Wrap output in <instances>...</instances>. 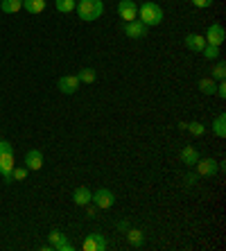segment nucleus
Returning <instances> with one entry per match:
<instances>
[{"label": "nucleus", "mask_w": 226, "mask_h": 251, "mask_svg": "<svg viewBox=\"0 0 226 251\" xmlns=\"http://www.w3.org/2000/svg\"><path fill=\"white\" fill-rule=\"evenodd\" d=\"M127 240L131 242L133 247H140L143 242H145V235H143V231H140V228H131V226H129L127 228Z\"/></svg>", "instance_id": "17"}, {"label": "nucleus", "mask_w": 226, "mask_h": 251, "mask_svg": "<svg viewBox=\"0 0 226 251\" xmlns=\"http://www.w3.org/2000/svg\"><path fill=\"white\" fill-rule=\"evenodd\" d=\"M77 79H79V84H93L95 79H98V73H95L93 68H81Z\"/></svg>", "instance_id": "19"}, {"label": "nucleus", "mask_w": 226, "mask_h": 251, "mask_svg": "<svg viewBox=\"0 0 226 251\" xmlns=\"http://www.w3.org/2000/svg\"><path fill=\"white\" fill-rule=\"evenodd\" d=\"M59 91L64 95H75L79 91V79L77 75H64L59 79Z\"/></svg>", "instance_id": "10"}, {"label": "nucleus", "mask_w": 226, "mask_h": 251, "mask_svg": "<svg viewBox=\"0 0 226 251\" xmlns=\"http://www.w3.org/2000/svg\"><path fill=\"white\" fill-rule=\"evenodd\" d=\"M91 199H93V193H91L86 186H79L75 193H73V201H75L77 206H88Z\"/></svg>", "instance_id": "12"}, {"label": "nucleus", "mask_w": 226, "mask_h": 251, "mask_svg": "<svg viewBox=\"0 0 226 251\" xmlns=\"http://www.w3.org/2000/svg\"><path fill=\"white\" fill-rule=\"evenodd\" d=\"M195 168H197L199 176H215L217 175V170H220V165H217V161H213V158H201L199 156V161L195 163Z\"/></svg>", "instance_id": "7"}, {"label": "nucleus", "mask_w": 226, "mask_h": 251, "mask_svg": "<svg viewBox=\"0 0 226 251\" xmlns=\"http://www.w3.org/2000/svg\"><path fill=\"white\" fill-rule=\"evenodd\" d=\"M118 16L125 21V23H131L138 18V5L133 0H120L118 2Z\"/></svg>", "instance_id": "5"}, {"label": "nucleus", "mask_w": 226, "mask_h": 251, "mask_svg": "<svg viewBox=\"0 0 226 251\" xmlns=\"http://www.w3.org/2000/svg\"><path fill=\"white\" fill-rule=\"evenodd\" d=\"M138 14H140L138 21H143L147 27H151V25H158L163 21V9L156 5V2H151V0H147V2H143V5H140Z\"/></svg>", "instance_id": "2"}, {"label": "nucleus", "mask_w": 226, "mask_h": 251, "mask_svg": "<svg viewBox=\"0 0 226 251\" xmlns=\"http://www.w3.org/2000/svg\"><path fill=\"white\" fill-rule=\"evenodd\" d=\"M75 9L81 21H88V23H91V21H98V18L102 16L104 2H102V0H79Z\"/></svg>", "instance_id": "1"}, {"label": "nucleus", "mask_w": 226, "mask_h": 251, "mask_svg": "<svg viewBox=\"0 0 226 251\" xmlns=\"http://www.w3.org/2000/svg\"><path fill=\"white\" fill-rule=\"evenodd\" d=\"M215 0H192V5L199 7V9H206V7H213Z\"/></svg>", "instance_id": "28"}, {"label": "nucleus", "mask_w": 226, "mask_h": 251, "mask_svg": "<svg viewBox=\"0 0 226 251\" xmlns=\"http://www.w3.org/2000/svg\"><path fill=\"white\" fill-rule=\"evenodd\" d=\"M147 25L143 23V21H131V23H127L125 25V34L129 36V39H143V36H147Z\"/></svg>", "instance_id": "9"}, {"label": "nucleus", "mask_w": 226, "mask_h": 251, "mask_svg": "<svg viewBox=\"0 0 226 251\" xmlns=\"http://www.w3.org/2000/svg\"><path fill=\"white\" fill-rule=\"evenodd\" d=\"M203 39H206V43H208V46H222V43H224V39H226V29L222 27V25L213 23L208 29H206Z\"/></svg>", "instance_id": "6"}, {"label": "nucleus", "mask_w": 226, "mask_h": 251, "mask_svg": "<svg viewBox=\"0 0 226 251\" xmlns=\"http://www.w3.org/2000/svg\"><path fill=\"white\" fill-rule=\"evenodd\" d=\"M84 251H104L106 249V240L102 233H91L86 240H84V245H81Z\"/></svg>", "instance_id": "8"}, {"label": "nucleus", "mask_w": 226, "mask_h": 251, "mask_svg": "<svg viewBox=\"0 0 226 251\" xmlns=\"http://www.w3.org/2000/svg\"><path fill=\"white\" fill-rule=\"evenodd\" d=\"M215 93L220 95V98H226V82H224V79H220L217 88H215Z\"/></svg>", "instance_id": "29"}, {"label": "nucleus", "mask_w": 226, "mask_h": 251, "mask_svg": "<svg viewBox=\"0 0 226 251\" xmlns=\"http://www.w3.org/2000/svg\"><path fill=\"white\" fill-rule=\"evenodd\" d=\"M0 140H2V138H0Z\"/></svg>", "instance_id": "32"}, {"label": "nucleus", "mask_w": 226, "mask_h": 251, "mask_svg": "<svg viewBox=\"0 0 226 251\" xmlns=\"http://www.w3.org/2000/svg\"><path fill=\"white\" fill-rule=\"evenodd\" d=\"M186 129H188V131H190L192 136H203V134H206V127H203L201 123H190Z\"/></svg>", "instance_id": "23"}, {"label": "nucleus", "mask_w": 226, "mask_h": 251, "mask_svg": "<svg viewBox=\"0 0 226 251\" xmlns=\"http://www.w3.org/2000/svg\"><path fill=\"white\" fill-rule=\"evenodd\" d=\"M199 161V152H197V147H192V145H188V147H183L181 150V163H186L188 168H192V165Z\"/></svg>", "instance_id": "13"}, {"label": "nucleus", "mask_w": 226, "mask_h": 251, "mask_svg": "<svg viewBox=\"0 0 226 251\" xmlns=\"http://www.w3.org/2000/svg\"><path fill=\"white\" fill-rule=\"evenodd\" d=\"M186 181H188V183H190V186H192V183L197 181V176H195V175H188V176H186Z\"/></svg>", "instance_id": "31"}, {"label": "nucleus", "mask_w": 226, "mask_h": 251, "mask_svg": "<svg viewBox=\"0 0 226 251\" xmlns=\"http://www.w3.org/2000/svg\"><path fill=\"white\" fill-rule=\"evenodd\" d=\"M54 7H57V12H61V14H70L77 7V2L75 0H54Z\"/></svg>", "instance_id": "21"}, {"label": "nucleus", "mask_w": 226, "mask_h": 251, "mask_svg": "<svg viewBox=\"0 0 226 251\" xmlns=\"http://www.w3.org/2000/svg\"><path fill=\"white\" fill-rule=\"evenodd\" d=\"M91 201L95 204V208L106 210V208H111V206L116 204V195L111 193L109 188H100V190L93 193V199H91Z\"/></svg>", "instance_id": "4"}, {"label": "nucleus", "mask_w": 226, "mask_h": 251, "mask_svg": "<svg viewBox=\"0 0 226 251\" xmlns=\"http://www.w3.org/2000/svg\"><path fill=\"white\" fill-rule=\"evenodd\" d=\"M23 9L27 14H41L46 9V0H23Z\"/></svg>", "instance_id": "15"}, {"label": "nucleus", "mask_w": 226, "mask_h": 251, "mask_svg": "<svg viewBox=\"0 0 226 251\" xmlns=\"http://www.w3.org/2000/svg\"><path fill=\"white\" fill-rule=\"evenodd\" d=\"M213 79H226V64H224V61H220V64L215 66Z\"/></svg>", "instance_id": "24"}, {"label": "nucleus", "mask_w": 226, "mask_h": 251, "mask_svg": "<svg viewBox=\"0 0 226 251\" xmlns=\"http://www.w3.org/2000/svg\"><path fill=\"white\" fill-rule=\"evenodd\" d=\"M25 168L32 170V172L41 170L43 168V154H41L39 150H29V152L25 154Z\"/></svg>", "instance_id": "11"}, {"label": "nucleus", "mask_w": 226, "mask_h": 251, "mask_svg": "<svg viewBox=\"0 0 226 251\" xmlns=\"http://www.w3.org/2000/svg\"><path fill=\"white\" fill-rule=\"evenodd\" d=\"M0 9L5 14H16L23 9V0H2V2H0Z\"/></svg>", "instance_id": "16"}, {"label": "nucleus", "mask_w": 226, "mask_h": 251, "mask_svg": "<svg viewBox=\"0 0 226 251\" xmlns=\"http://www.w3.org/2000/svg\"><path fill=\"white\" fill-rule=\"evenodd\" d=\"M52 249H57V251H73V245H70L68 240L64 238V240H61V242H57V245H54Z\"/></svg>", "instance_id": "26"}, {"label": "nucleus", "mask_w": 226, "mask_h": 251, "mask_svg": "<svg viewBox=\"0 0 226 251\" xmlns=\"http://www.w3.org/2000/svg\"><path fill=\"white\" fill-rule=\"evenodd\" d=\"M201 54L208 59V61H213V59L220 57V46H208V43H206V46H203V50H201Z\"/></svg>", "instance_id": "22"}, {"label": "nucleus", "mask_w": 226, "mask_h": 251, "mask_svg": "<svg viewBox=\"0 0 226 251\" xmlns=\"http://www.w3.org/2000/svg\"><path fill=\"white\" fill-rule=\"evenodd\" d=\"M12 170H14V150H12V143L2 150V154H0V175L5 176V181H14L12 179Z\"/></svg>", "instance_id": "3"}, {"label": "nucleus", "mask_w": 226, "mask_h": 251, "mask_svg": "<svg viewBox=\"0 0 226 251\" xmlns=\"http://www.w3.org/2000/svg\"><path fill=\"white\" fill-rule=\"evenodd\" d=\"M27 172H29L27 168H16V165H14V170H12V179H16V181H23L25 176H27Z\"/></svg>", "instance_id": "25"}, {"label": "nucleus", "mask_w": 226, "mask_h": 251, "mask_svg": "<svg viewBox=\"0 0 226 251\" xmlns=\"http://www.w3.org/2000/svg\"><path fill=\"white\" fill-rule=\"evenodd\" d=\"M213 131H215V136H220V138H224V136H226V116H224V113H220V116L215 118Z\"/></svg>", "instance_id": "20"}, {"label": "nucleus", "mask_w": 226, "mask_h": 251, "mask_svg": "<svg viewBox=\"0 0 226 251\" xmlns=\"http://www.w3.org/2000/svg\"><path fill=\"white\" fill-rule=\"evenodd\" d=\"M203 46H206V39L201 34H188L186 36V48L192 50V52H201Z\"/></svg>", "instance_id": "14"}, {"label": "nucleus", "mask_w": 226, "mask_h": 251, "mask_svg": "<svg viewBox=\"0 0 226 251\" xmlns=\"http://www.w3.org/2000/svg\"><path fill=\"white\" fill-rule=\"evenodd\" d=\"M215 88H217V84H215L213 77H203V79H199V91H201L203 95H215Z\"/></svg>", "instance_id": "18"}, {"label": "nucleus", "mask_w": 226, "mask_h": 251, "mask_svg": "<svg viewBox=\"0 0 226 251\" xmlns=\"http://www.w3.org/2000/svg\"><path fill=\"white\" fill-rule=\"evenodd\" d=\"M66 238V235L64 233H61V231H52V233H50V245H57V242H61V240H64Z\"/></svg>", "instance_id": "27"}, {"label": "nucleus", "mask_w": 226, "mask_h": 251, "mask_svg": "<svg viewBox=\"0 0 226 251\" xmlns=\"http://www.w3.org/2000/svg\"><path fill=\"white\" fill-rule=\"evenodd\" d=\"M127 228H129V222H127V220H120V222H118V231L127 233Z\"/></svg>", "instance_id": "30"}]
</instances>
